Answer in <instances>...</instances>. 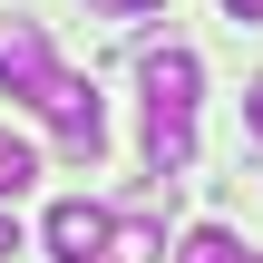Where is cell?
I'll return each instance as SVG.
<instances>
[{
	"label": "cell",
	"mask_w": 263,
	"mask_h": 263,
	"mask_svg": "<svg viewBox=\"0 0 263 263\" xmlns=\"http://www.w3.org/2000/svg\"><path fill=\"white\" fill-rule=\"evenodd\" d=\"M29 107H39V117L59 127V166H78V176H88V166L107 156V117H98V88H88L78 68H49Z\"/></svg>",
	"instance_id": "1"
},
{
	"label": "cell",
	"mask_w": 263,
	"mask_h": 263,
	"mask_svg": "<svg viewBox=\"0 0 263 263\" xmlns=\"http://www.w3.org/2000/svg\"><path fill=\"white\" fill-rule=\"evenodd\" d=\"M137 88H146V117H195V98H205V59L195 49H137Z\"/></svg>",
	"instance_id": "2"
},
{
	"label": "cell",
	"mask_w": 263,
	"mask_h": 263,
	"mask_svg": "<svg viewBox=\"0 0 263 263\" xmlns=\"http://www.w3.org/2000/svg\"><path fill=\"white\" fill-rule=\"evenodd\" d=\"M39 244H49V263H107V244H117V215H107V205H88V195H68V205H49Z\"/></svg>",
	"instance_id": "3"
},
{
	"label": "cell",
	"mask_w": 263,
	"mask_h": 263,
	"mask_svg": "<svg viewBox=\"0 0 263 263\" xmlns=\"http://www.w3.org/2000/svg\"><path fill=\"white\" fill-rule=\"evenodd\" d=\"M49 68H59V59H49V29H39V20H0V88H10V98H39Z\"/></svg>",
	"instance_id": "4"
},
{
	"label": "cell",
	"mask_w": 263,
	"mask_h": 263,
	"mask_svg": "<svg viewBox=\"0 0 263 263\" xmlns=\"http://www.w3.org/2000/svg\"><path fill=\"white\" fill-rule=\"evenodd\" d=\"M185 166H195V117H146V176L176 185Z\"/></svg>",
	"instance_id": "5"
},
{
	"label": "cell",
	"mask_w": 263,
	"mask_h": 263,
	"mask_svg": "<svg viewBox=\"0 0 263 263\" xmlns=\"http://www.w3.org/2000/svg\"><path fill=\"white\" fill-rule=\"evenodd\" d=\"M29 185H39V146L0 127V205H10V195H29Z\"/></svg>",
	"instance_id": "6"
},
{
	"label": "cell",
	"mask_w": 263,
	"mask_h": 263,
	"mask_svg": "<svg viewBox=\"0 0 263 263\" xmlns=\"http://www.w3.org/2000/svg\"><path fill=\"white\" fill-rule=\"evenodd\" d=\"M107 263H166V234H156L146 215H117V244H107Z\"/></svg>",
	"instance_id": "7"
},
{
	"label": "cell",
	"mask_w": 263,
	"mask_h": 263,
	"mask_svg": "<svg viewBox=\"0 0 263 263\" xmlns=\"http://www.w3.org/2000/svg\"><path fill=\"white\" fill-rule=\"evenodd\" d=\"M176 263H254V254H244V244H234L224 224H195V234L176 244Z\"/></svg>",
	"instance_id": "8"
},
{
	"label": "cell",
	"mask_w": 263,
	"mask_h": 263,
	"mask_svg": "<svg viewBox=\"0 0 263 263\" xmlns=\"http://www.w3.org/2000/svg\"><path fill=\"white\" fill-rule=\"evenodd\" d=\"M88 10H107V20H127V10H166V0H88Z\"/></svg>",
	"instance_id": "9"
},
{
	"label": "cell",
	"mask_w": 263,
	"mask_h": 263,
	"mask_svg": "<svg viewBox=\"0 0 263 263\" xmlns=\"http://www.w3.org/2000/svg\"><path fill=\"white\" fill-rule=\"evenodd\" d=\"M244 127H254V137H263V78H254V88H244Z\"/></svg>",
	"instance_id": "10"
},
{
	"label": "cell",
	"mask_w": 263,
	"mask_h": 263,
	"mask_svg": "<svg viewBox=\"0 0 263 263\" xmlns=\"http://www.w3.org/2000/svg\"><path fill=\"white\" fill-rule=\"evenodd\" d=\"M224 20H244V29H254V20H263V0H224Z\"/></svg>",
	"instance_id": "11"
},
{
	"label": "cell",
	"mask_w": 263,
	"mask_h": 263,
	"mask_svg": "<svg viewBox=\"0 0 263 263\" xmlns=\"http://www.w3.org/2000/svg\"><path fill=\"white\" fill-rule=\"evenodd\" d=\"M10 254H20V224H10V215H0V263H10Z\"/></svg>",
	"instance_id": "12"
},
{
	"label": "cell",
	"mask_w": 263,
	"mask_h": 263,
	"mask_svg": "<svg viewBox=\"0 0 263 263\" xmlns=\"http://www.w3.org/2000/svg\"><path fill=\"white\" fill-rule=\"evenodd\" d=\"M254 263H263V254H254Z\"/></svg>",
	"instance_id": "13"
}]
</instances>
